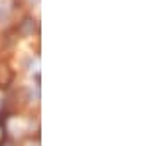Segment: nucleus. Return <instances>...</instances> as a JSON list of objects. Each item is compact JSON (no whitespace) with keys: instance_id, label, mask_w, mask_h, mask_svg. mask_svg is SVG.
Listing matches in <instances>:
<instances>
[{"instance_id":"nucleus-1","label":"nucleus","mask_w":148,"mask_h":146,"mask_svg":"<svg viewBox=\"0 0 148 146\" xmlns=\"http://www.w3.org/2000/svg\"><path fill=\"white\" fill-rule=\"evenodd\" d=\"M14 81V71L6 61H0V89H8Z\"/></svg>"},{"instance_id":"nucleus-2","label":"nucleus","mask_w":148,"mask_h":146,"mask_svg":"<svg viewBox=\"0 0 148 146\" xmlns=\"http://www.w3.org/2000/svg\"><path fill=\"white\" fill-rule=\"evenodd\" d=\"M34 30H36V24L34 20H24L22 24H20V28H18V34L20 36H30V34H34Z\"/></svg>"},{"instance_id":"nucleus-3","label":"nucleus","mask_w":148,"mask_h":146,"mask_svg":"<svg viewBox=\"0 0 148 146\" xmlns=\"http://www.w3.org/2000/svg\"><path fill=\"white\" fill-rule=\"evenodd\" d=\"M6 119H8V112H0V146L6 142V126H4Z\"/></svg>"},{"instance_id":"nucleus-4","label":"nucleus","mask_w":148,"mask_h":146,"mask_svg":"<svg viewBox=\"0 0 148 146\" xmlns=\"http://www.w3.org/2000/svg\"><path fill=\"white\" fill-rule=\"evenodd\" d=\"M6 16H8V6L0 2V22H2V20H4Z\"/></svg>"}]
</instances>
